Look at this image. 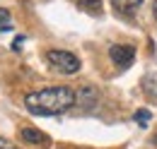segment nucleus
Returning a JSON list of instances; mask_svg holds the SVG:
<instances>
[{
    "label": "nucleus",
    "mask_w": 157,
    "mask_h": 149,
    "mask_svg": "<svg viewBox=\"0 0 157 149\" xmlns=\"http://www.w3.org/2000/svg\"><path fill=\"white\" fill-rule=\"evenodd\" d=\"M46 60H48V65L60 74H75L80 70V58L75 56V53H70V51L53 48V51L46 53Z\"/></svg>",
    "instance_id": "f03ea898"
},
{
    "label": "nucleus",
    "mask_w": 157,
    "mask_h": 149,
    "mask_svg": "<svg viewBox=\"0 0 157 149\" xmlns=\"http://www.w3.org/2000/svg\"><path fill=\"white\" fill-rule=\"evenodd\" d=\"M152 144H155V147H157V132H155V135H152Z\"/></svg>",
    "instance_id": "f8f14e48"
},
{
    "label": "nucleus",
    "mask_w": 157,
    "mask_h": 149,
    "mask_svg": "<svg viewBox=\"0 0 157 149\" xmlns=\"http://www.w3.org/2000/svg\"><path fill=\"white\" fill-rule=\"evenodd\" d=\"M75 5H78L82 12L92 15V17H99V15H101V10H104L101 0H75Z\"/></svg>",
    "instance_id": "423d86ee"
},
{
    "label": "nucleus",
    "mask_w": 157,
    "mask_h": 149,
    "mask_svg": "<svg viewBox=\"0 0 157 149\" xmlns=\"http://www.w3.org/2000/svg\"><path fill=\"white\" fill-rule=\"evenodd\" d=\"M114 10H118L121 15H133L138 7L143 5V0H111Z\"/></svg>",
    "instance_id": "0eeeda50"
},
{
    "label": "nucleus",
    "mask_w": 157,
    "mask_h": 149,
    "mask_svg": "<svg viewBox=\"0 0 157 149\" xmlns=\"http://www.w3.org/2000/svg\"><path fill=\"white\" fill-rule=\"evenodd\" d=\"M136 123L145 128V125L150 123V111H138V113H136Z\"/></svg>",
    "instance_id": "1a4fd4ad"
},
{
    "label": "nucleus",
    "mask_w": 157,
    "mask_h": 149,
    "mask_svg": "<svg viewBox=\"0 0 157 149\" xmlns=\"http://www.w3.org/2000/svg\"><path fill=\"white\" fill-rule=\"evenodd\" d=\"M0 149H15V144H12L10 140H2V137H0Z\"/></svg>",
    "instance_id": "9d476101"
},
{
    "label": "nucleus",
    "mask_w": 157,
    "mask_h": 149,
    "mask_svg": "<svg viewBox=\"0 0 157 149\" xmlns=\"http://www.w3.org/2000/svg\"><path fill=\"white\" fill-rule=\"evenodd\" d=\"M20 137L27 144H34V147H48V144H51V137L44 135L41 130H36V128H22Z\"/></svg>",
    "instance_id": "20e7f679"
},
{
    "label": "nucleus",
    "mask_w": 157,
    "mask_h": 149,
    "mask_svg": "<svg viewBox=\"0 0 157 149\" xmlns=\"http://www.w3.org/2000/svg\"><path fill=\"white\" fill-rule=\"evenodd\" d=\"M12 29V17L7 10H0V31H10Z\"/></svg>",
    "instance_id": "6e6552de"
},
{
    "label": "nucleus",
    "mask_w": 157,
    "mask_h": 149,
    "mask_svg": "<svg viewBox=\"0 0 157 149\" xmlns=\"http://www.w3.org/2000/svg\"><path fill=\"white\" fill-rule=\"evenodd\" d=\"M75 106V89L46 87L24 96V108L34 115H60Z\"/></svg>",
    "instance_id": "f257e3e1"
},
{
    "label": "nucleus",
    "mask_w": 157,
    "mask_h": 149,
    "mask_svg": "<svg viewBox=\"0 0 157 149\" xmlns=\"http://www.w3.org/2000/svg\"><path fill=\"white\" fill-rule=\"evenodd\" d=\"M99 94L94 87H82L80 92H75V106H82V108H92L97 104Z\"/></svg>",
    "instance_id": "39448f33"
},
{
    "label": "nucleus",
    "mask_w": 157,
    "mask_h": 149,
    "mask_svg": "<svg viewBox=\"0 0 157 149\" xmlns=\"http://www.w3.org/2000/svg\"><path fill=\"white\" fill-rule=\"evenodd\" d=\"M152 15H155V19H157V0L152 2Z\"/></svg>",
    "instance_id": "9b49d317"
},
{
    "label": "nucleus",
    "mask_w": 157,
    "mask_h": 149,
    "mask_svg": "<svg viewBox=\"0 0 157 149\" xmlns=\"http://www.w3.org/2000/svg\"><path fill=\"white\" fill-rule=\"evenodd\" d=\"M109 58H111V63H114L116 67L126 70V67H131L133 60H136V48H133V46H121V43H116V46L109 48Z\"/></svg>",
    "instance_id": "7ed1b4c3"
}]
</instances>
